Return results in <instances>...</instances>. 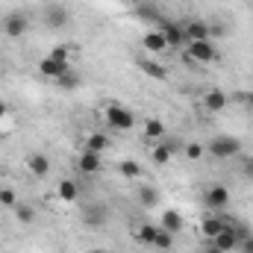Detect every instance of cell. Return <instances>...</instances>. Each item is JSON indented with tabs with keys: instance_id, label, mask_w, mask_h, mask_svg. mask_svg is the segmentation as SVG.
Listing matches in <instances>:
<instances>
[{
	"instance_id": "1",
	"label": "cell",
	"mask_w": 253,
	"mask_h": 253,
	"mask_svg": "<svg viewBox=\"0 0 253 253\" xmlns=\"http://www.w3.org/2000/svg\"><path fill=\"white\" fill-rule=\"evenodd\" d=\"M239 150H242V141L236 135H215L206 144V153L215 159H233V156H239Z\"/></svg>"
},
{
	"instance_id": "2",
	"label": "cell",
	"mask_w": 253,
	"mask_h": 253,
	"mask_svg": "<svg viewBox=\"0 0 253 253\" xmlns=\"http://www.w3.org/2000/svg\"><path fill=\"white\" fill-rule=\"evenodd\" d=\"M103 118H106V126H112L118 132H129L135 126V115L126 106H121V103H109L106 112H103Z\"/></svg>"
},
{
	"instance_id": "3",
	"label": "cell",
	"mask_w": 253,
	"mask_h": 253,
	"mask_svg": "<svg viewBox=\"0 0 253 253\" xmlns=\"http://www.w3.org/2000/svg\"><path fill=\"white\" fill-rule=\"evenodd\" d=\"M0 27H3V36H9V39H21V36L30 30V18H27L24 12H9V15L0 21Z\"/></svg>"
},
{
	"instance_id": "4",
	"label": "cell",
	"mask_w": 253,
	"mask_h": 253,
	"mask_svg": "<svg viewBox=\"0 0 253 253\" xmlns=\"http://www.w3.org/2000/svg\"><path fill=\"white\" fill-rule=\"evenodd\" d=\"M186 53H189L197 65H209V62L218 59V47L212 44V39H206V42H189V50H186Z\"/></svg>"
},
{
	"instance_id": "5",
	"label": "cell",
	"mask_w": 253,
	"mask_h": 253,
	"mask_svg": "<svg viewBox=\"0 0 253 253\" xmlns=\"http://www.w3.org/2000/svg\"><path fill=\"white\" fill-rule=\"evenodd\" d=\"M68 21H71L68 6H62V3H47L44 6V24L50 30H62V27H68Z\"/></svg>"
},
{
	"instance_id": "6",
	"label": "cell",
	"mask_w": 253,
	"mask_h": 253,
	"mask_svg": "<svg viewBox=\"0 0 253 253\" xmlns=\"http://www.w3.org/2000/svg\"><path fill=\"white\" fill-rule=\"evenodd\" d=\"M203 203L212 209V212H224V206L230 203V189L227 186H209V189L203 191Z\"/></svg>"
},
{
	"instance_id": "7",
	"label": "cell",
	"mask_w": 253,
	"mask_h": 253,
	"mask_svg": "<svg viewBox=\"0 0 253 253\" xmlns=\"http://www.w3.org/2000/svg\"><path fill=\"white\" fill-rule=\"evenodd\" d=\"M135 18H141L144 24H150V30H159L162 24H165V15H162V9L156 6V3H138L135 6Z\"/></svg>"
},
{
	"instance_id": "8",
	"label": "cell",
	"mask_w": 253,
	"mask_h": 253,
	"mask_svg": "<svg viewBox=\"0 0 253 253\" xmlns=\"http://www.w3.org/2000/svg\"><path fill=\"white\" fill-rule=\"evenodd\" d=\"M106 218H109V209H106L103 203H88V206L83 209V224H85L88 230H100V227L106 224Z\"/></svg>"
},
{
	"instance_id": "9",
	"label": "cell",
	"mask_w": 253,
	"mask_h": 253,
	"mask_svg": "<svg viewBox=\"0 0 253 253\" xmlns=\"http://www.w3.org/2000/svg\"><path fill=\"white\" fill-rule=\"evenodd\" d=\"M227 224H233V218L224 215V212H215V215H206V218L200 221V233H203V239H215Z\"/></svg>"
},
{
	"instance_id": "10",
	"label": "cell",
	"mask_w": 253,
	"mask_h": 253,
	"mask_svg": "<svg viewBox=\"0 0 253 253\" xmlns=\"http://www.w3.org/2000/svg\"><path fill=\"white\" fill-rule=\"evenodd\" d=\"M180 150H183V147H180L177 138H165V141H159V144L153 147V165H168Z\"/></svg>"
},
{
	"instance_id": "11",
	"label": "cell",
	"mask_w": 253,
	"mask_h": 253,
	"mask_svg": "<svg viewBox=\"0 0 253 253\" xmlns=\"http://www.w3.org/2000/svg\"><path fill=\"white\" fill-rule=\"evenodd\" d=\"M215 248H221L224 253H230V251H239V233H236V227L233 224H227L215 239H209Z\"/></svg>"
},
{
	"instance_id": "12",
	"label": "cell",
	"mask_w": 253,
	"mask_h": 253,
	"mask_svg": "<svg viewBox=\"0 0 253 253\" xmlns=\"http://www.w3.org/2000/svg\"><path fill=\"white\" fill-rule=\"evenodd\" d=\"M159 33L165 36V44L168 47H183L186 44V33H183V24H171V21H165L162 27H159Z\"/></svg>"
},
{
	"instance_id": "13",
	"label": "cell",
	"mask_w": 253,
	"mask_h": 253,
	"mask_svg": "<svg viewBox=\"0 0 253 253\" xmlns=\"http://www.w3.org/2000/svg\"><path fill=\"white\" fill-rule=\"evenodd\" d=\"M100 153H91V150H83L80 156H77V171L80 174H85V177H94L97 171H100Z\"/></svg>"
},
{
	"instance_id": "14",
	"label": "cell",
	"mask_w": 253,
	"mask_h": 253,
	"mask_svg": "<svg viewBox=\"0 0 253 253\" xmlns=\"http://www.w3.org/2000/svg\"><path fill=\"white\" fill-rule=\"evenodd\" d=\"M227 103H230V97H227V91H221V88H212V91L203 94V106H206V112H224Z\"/></svg>"
},
{
	"instance_id": "15",
	"label": "cell",
	"mask_w": 253,
	"mask_h": 253,
	"mask_svg": "<svg viewBox=\"0 0 253 253\" xmlns=\"http://www.w3.org/2000/svg\"><path fill=\"white\" fill-rule=\"evenodd\" d=\"M27 168H30V174H33L36 180H44V177L50 174V159H47L44 153H30Z\"/></svg>"
},
{
	"instance_id": "16",
	"label": "cell",
	"mask_w": 253,
	"mask_h": 253,
	"mask_svg": "<svg viewBox=\"0 0 253 253\" xmlns=\"http://www.w3.org/2000/svg\"><path fill=\"white\" fill-rule=\"evenodd\" d=\"M183 33H186V42H206V39H212L206 21H189V24H183Z\"/></svg>"
},
{
	"instance_id": "17",
	"label": "cell",
	"mask_w": 253,
	"mask_h": 253,
	"mask_svg": "<svg viewBox=\"0 0 253 253\" xmlns=\"http://www.w3.org/2000/svg\"><path fill=\"white\" fill-rule=\"evenodd\" d=\"M141 47H144L147 53H162V50H168L165 36H162L159 30H147V33L141 36Z\"/></svg>"
},
{
	"instance_id": "18",
	"label": "cell",
	"mask_w": 253,
	"mask_h": 253,
	"mask_svg": "<svg viewBox=\"0 0 253 253\" xmlns=\"http://www.w3.org/2000/svg\"><path fill=\"white\" fill-rule=\"evenodd\" d=\"M65 71H68V65L56 62V59H50V56H44V59L39 62V74H42V77H47V80H59Z\"/></svg>"
},
{
	"instance_id": "19",
	"label": "cell",
	"mask_w": 253,
	"mask_h": 253,
	"mask_svg": "<svg viewBox=\"0 0 253 253\" xmlns=\"http://www.w3.org/2000/svg\"><path fill=\"white\" fill-rule=\"evenodd\" d=\"M56 197H59L62 203H77V200H80V186H77L74 180H59Z\"/></svg>"
},
{
	"instance_id": "20",
	"label": "cell",
	"mask_w": 253,
	"mask_h": 253,
	"mask_svg": "<svg viewBox=\"0 0 253 253\" xmlns=\"http://www.w3.org/2000/svg\"><path fill=\"white\" fill-rule=\"evenodd\" d=\"M159 227L168 230V233H180V230H183V215H180L177 209H165L162 218H159Z\"/></svg>"
},
{
	"instance_id": "21",
	"label": "cell",
	"mask_w": 253,
	"mask_h": 253,
	"mask_svg": "<svg viewBox=\"0 0 253 253\" xmlns=\"http://www.w3.org/2000/svg\"><path fill=\"white\" fill-rule=\"evenodd\" d=\"M138 68L150 77V80H168V71H165V65L153 62V59H147V56H141L138 59Z\"/></svg>"
},
{
	"instance_id": "22",
	"label": "cell",
	"mask_w": 253,
	"mask_h": 253,
	"mask_svg": "<svg viewBox=\"0 0 253 253\" xmlns=\"http://www.w3.org/2000/svg\"><path fill=\"white\" fill-rule=\"evenodd\" d=\"M165 132H168L165 121H159V118H147L144 121V138H165Z\"/></svg>"
},
{
	"instance_id": "23",
	"label": "cell",
	"mask_w": 253,
	"mask_h": 253,
	"mask_svg": "<svg viewBox=\"0 0 253 253\" xmlns=\"http://www.w3.org/2000/svg\"><path fill=\"white\" fill-rule=\"evenodd\" d=\"M109 147V138L103 135V132H91L88 138H85V147L83 150H91V153H103Z\"/></svg>"
},
{
	"instance_id": "24",
	"label": "cell",
	"mask_w": 253,
	"mask_h": 253,
	"mask_svg": "<svg viewBox=\"0 0 253 253\" xmlns=\"http://www.w3.org/2000/svg\"><path fill=\"white\" fill-rule=\"evenodd\" d=\"M156 233H159V227L147 221V224H141V227H138V242H141V245H147V248H153V242H156Z\"/></svg>"
},
{
	"instance_id": "25",
	"label": "cell",
	"mask_w": 253,
	"mask_h": 253,
	"mask_svg": "<svg viewBox=\"0 0 253 253\" xmlns=\"http://www.w3.org/2000/svg\"><path fill=\"white\" fill-rule=\"evenodd\" d=\"M80 83H83V80H80V74H74L71 68H68L62 77L56 80V85H59V88H65V91H74V88H80Z\"/></svg>"
},
{
	"instance_id": "26",
	"label": "cell",
	"mask_w": 253,
	"mask_h": 253,
	"mask_svg": "<svg viewBox=\"0 0 253 253\" xmlns=\"http://www.w3.org/2000/svg\"><path fill=\"white\" fill-rule=\"evenodd\" d=\"M15 221H18V224H33V221H36V209H33L30 203H18V206H15Z\"/></svg>"
},
{
	"instance_id": "27",
	"label": "cell",
	"mask_w": 253,
	"mask_h": 253,
	"mask_svg": "<svg viewBox=\"0 0 253 253\" xmlns=\"http://www.w3.org/2000/svg\"><path fill=\"white\" fill-rule=\"evenodd\" d=\"M118 171H121V177H126V180H135V177H141V165H138L135 159H124V162L118 165Z\"/></svg>"
},
{
	"instance_id": "28",
	"label": "cell",
	"mask_w": 253,
	"mask_h": 253,
	"mask_svg": "<svg viewBox=\"0 0 253 253\" xmlns=\"http://www.w3.org/2000/svg\"><path fill=\"white\" fill-rule=\"evenodd\" d=\"M153 248H156V251H171V248H174V233H168V230H162V227H159Z\"/></svg>"
},
{
	"instance_id": "29",
	"label": "cell",
	"mask_w": 253,
	"mask_h": 253,
	"mask_svg": "<svg viewBox=\"0 0 253 253\" xmlns=\"http://www.w3.org/2000/svg\"><path fill=\"white\" fill-rule=\"evenodd\" d=\"M138 203L141 206H156L159 203V191L153 189V186H144V189L138 191Z\"/></svg>"
},
{
	"instance_id": "30",
	"label": "cell",
	"mask_w": 253,
	"mask_h": 253,
	"mask_svg": "<svg viewBox=\"0 0 253 253\" xmlns=\"http://www.w3.org/2000/svg\"><path fill=\"white\" fill-rule=\"evenodd\" d=\"M183 153H186V159L194 162V159H200V156L206 153V144H200V141H189V144L183 147Z\"/></svg>"
},
{
	"instance_id": "31",
	"label": "cell",
	"mask_w": 253,
	"mask_h": 253,
	"mask_svg": "<svg viewBox=\"0 0 253 253\" xmlns=\"http://www.w3.org/2000/svg\"><path fill=\"white\" fill-rule=\"evenodd\" d=\"M47 56H50V59H56V62H65V65H68V59H71V47H68V44H56V47H53Z\"/></svg>"
},
{
	"instance_id": "32",
	"label": "cell",
	"mask_w": 253,
	"mask_h": 253,
	"mask_svg": "<svg viewBox=\"0 0 253 253\" xmlns=\"http://www.w3.org/2000/svg\"><path fill=\"white\" fill-rule=\"evenodd\" d=\"M0 206H9V209L18 206V194H15V189H0Z\"/></svg>"
},
{
	"instance_id": "33",
	"label": "cell",
	"mask_w": 253,
	"mask_h": 253,
	"mask_svg": "<svg viewBox=\"0 0 253 253\" xmlns=\"http://www.w3.org/2000/svg\"><path fill=\"white\" fill-rule=\"evenodd\" d=\"M239 251H242V253H253V233H251V236H245V239L239 242Z\"/></svg>"
},
{
	"instance_id": "34",
	"label": "cell",
	"mask_w": 253,
	"mask_h": 253,
	"mask_svg": "<svg viewBox=\"0 0 253 253\" xmlns=\"http://www.w3.org/2000/svg\"><path fill=\"white\" fill-rule=\"evenodd\" d=\"M200 253H224V251H221V248H215V245L206 239V245H203V251H200Z\"/></svg>"
},
{
	"instance_id": "35",
	"label": "cell",
	"mask_w": 253,
	"mask_h": 253,
	"mask_svg": "<svg viewBox=\"0 0 253 253\" xmlns=\"http://www.w3.org/2000/svg\"><path fill=\"white\" fill-rule=\"evenodd\" d=\"M6 115H9V103H6V100H0V121H3Z\"/></svg>"
},
{
	"instance_id": "36",
	"label": "cell",
	"mask_w": 253,
	"mask_h": 253,
	"mask_svg": "<svg viewBox=\"0 0 253 253\" xmlns=\"http://www.w3.org/2000/svg\"><path fill=\"white\" fill-rule=\"evenodd\" d=\"M245 174H248V177H253V156L245 162Z\"/></svg>"
},
{
	"instance_id": "37",
	"label": "cell",
	"mask_w": 253,
	"mask_h": 253,
	"mask_svg": "<svg viewBox=\"0 0 253 253\" xmlns=\"http://www.w3.org/2000/svg\"><path fill=\"white\" fill-rule=\"evenodd\" d=\"M91 253H106V251H91Z\"/></svg>"
},
{
	"instance_id": "38",
	"label": "cell",
	"mask_w": 253,
	"mask_h": 253,
	"mask_svg": "<svg viewBox=\"0 0 253 253\" xmlns=\"http://www.w3.org/2000/svg\"><path fill=\"white\" fill-rule=\"evenodd\" d=\"M0 33H3V27H0Z\"/></svg>"
}]
</instances>
